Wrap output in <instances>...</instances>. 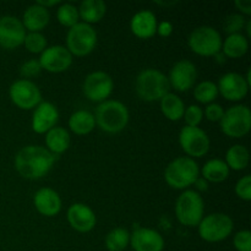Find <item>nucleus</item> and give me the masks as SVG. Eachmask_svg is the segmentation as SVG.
<instances>
[{"mask_svg":"<svg viewBox=\"0 0 251 251\" xmlns=\"http://www.w3.org/2000/svg\"><path fill=\"white\" fill-rule=\"evenodd\" d=\"M56 157L46 147L28 145L22 147L15 156V169L24 178L39 179L50 172Z\"/></svg>","mask_w":251,"mask_h":251,"instance_id":"obj_1","label":"nucleus"},{"mask_svg":"<svg viewBox=\"0 0 251 251\" xmlns=\"http://www.w3.org/2000/svg\"><path fill=\"white\" fill-rule=\"evenodd\" d=\"M129 109L120 100H107L96 108V125L109 134H117L124 130L129 123Z\"/></svg>","mask_w":251,"mask_h":251,"instance_id":"obj_2","label":"nucleus"},{"mask_svg":"<svg viewBox=\"0 0 251 251\" xmlns=\"http://www.w3.org/2000/svg\"><path fill=\"white\" fill-rule=\"evenodd\" d=\"M200 176L198 162L188 156L176 157L164 169V179L173 189H188Z\"/></svg>","mask_w":251,"mask_h":251,"instance_id":"obj_3","label":"nucleus"},{"mask_svg":"<svg viewBox=\"0 0 251 251\" xmlns=\"http://www.w3.org/2000/svg\"><path fill=\"white\" fill-rule=\"evenodd\" d=\"M136 93L141 100L147 102L159 100L169 92L168 77L158 69H145L137 75L135 81Z\"/></svg>","mask_w":251,"mask_h":251,"instance_id":"obj_4","label":"nucleus"},{"mask_svg":"<svg viewBox=\"0 0 251 251\" xmlns=\"http://www.w3.org/2000/svg\"><path fill=\"white\" fill-rule=\"evenodd\" d=\"M205 203L202 196L195 190L183 191L176 202V216L179 222L186 227H198L203 218Z\"/></svg>","mask_w":251,"mask_h":251,"instance_id":"obj_5","label":"nucleus"},{"mask_svg":"<svg viewBox=\"0 0 251 251\" xmlns=\"http://www.w3.org/2000/svg\"><path fill=\"white\" fill-rule=\"evenodd\" d=\"M98 36L92 25L80 22L70 27L66 34V48L73 55L85 56L97 46Z\"/></svg>","mask_w":251,"mask_h":251,"instance_id":"obj_6","label":"nucleus"},{"mask_svg":"<svg viewBox=\"0 0 251 251\" xmlns=\"http://www.w3.org/2000/svg\"><path fill=\"white\" fill-rule=\"evenodd\" d=\"M198 228L201 239L208 243H218L232 234L234 222L226 213L215 212L205 216L199 223Z\"/></svg>","mask_w":251,"mask_h":251,"instance_id":"obj_7","label":"nucleus"},{"mask_svg":"<svg viewBox=\"0 0 251 251\" xmlns=\"http://www.w3.org/2000/svg\"><path fill=\"white\" fill-rule=\"evenodd\" d=\"M222 36L211 26L196 27L188 37L189 48L202 56H215L222 49Z\"/></svg>","mask_w":251,"mask_h":251,"instance_id":"obj_8","label":"nucleus"},{"mask_svg":"<svg viewBox=\"0 0 251 251\" xmlns=\"http://www.w3.org/2000/svg\"><path fill=\"white\" fill-rule=\"evenodd\" d=\"M223 134L239 139L245 136L251 129V110L245 104H235L225 110L220 122Z\"/></svg>","mask_w":251,"mask_h":251,"instance_id":"obj_9","label":"nucleus"},{"mask_svg":"<svg viewBox=\"0 0 251 251\" xmlns=\"http://www.w3.org/2000/svg\"><path fill=\"white\" fill-rule=\"evenodd\" d=\"M179 144L188 157H202L210 151L211 141L207 132L199 126H185L179 132Z\"/></svg>","mask_w":251,"mask_h":251,"instance_id":"obj_10","label":"nucleus"},{"mask_svg":"<svg viewBox=\"0 0 251 251\" xmlns=\"http://www.w3.org/2000/svg\"><path fill=\"white\" fill-rule=\"evenodd\" d=\"M10 100L21 109H33L42 102V92L31 80L20 78L14 81L9 88Z\"/></svg>","mask_w":251,"mask_h":251,"instance_id":"obj_11","label":"nucleus"},{"mask_svg":"<svg viewBox=\"0 0 251 251\" xmlns=\"http://www.w3.org/2000/svg\"><path fill=\"white\" fill-rule=\"evenodd\" d=\"M114 90V81L105 71H93L86 76L82 85L83 95L92 102L102 103L112 95Z\"/></svg>","mask_w":251,"mask_h":251,"instance_id":"obj_12","label":"nucleus"},{"mask_svg":"<svg viewBox=\"0 0 251 251\" xmlns=\"http://www.w3.org/2000/svg\"><path fill=\"white\" fill-rule=\"evenodd\" d=\"M26 28L22 21L12 15L0 17V47L4 49H15L24 44Z\"/></svg>","mask_w":251,"mask_h":251,"instance_id":"obj_13","label":"nucleus"},{"mask_svg":"<svg viewBox=\"0 0 251 251\" xmlns=\"http://www.w3.org/2000/svg\"><path fill=\"white\" fill-rule=\"evenodd\" d=\"M167 77H168L169 85L174 90L179 92H186L195 85L196 78H198V69L193 61L188 59H181L172 66Z\"/></svg>","mask_w":251,"mask_h":251,"instance_id":"obj_14","label":"nucleus"},{"mask_svg":"<svg viewBox=\"0 0 251 251\" xmlns=\"http://www.w3.org/2000/svg\"><path fill=\"white\" fill-rule=\"evenodd\" d=\"M39 64L42 69L49 73H63L68 70L73 64V54L68 50V48L60 44L47 47L39 56Z\"/></svg>","mask_w":251,"mask_h":251,"instance_id":"obj_15","label":"nucleus"},{"mask_svg":"<svg viewBox=\"0 0 251 251\" xmlns=\"http://www.w3.org/2000/svg\"><path fill=\"white\" fill-rule=\"evenodd\" d=\"M218 93L223 98L232 102H238L247 97L249 92V82L243 75L238 73H226L218 80Z\"/></svg>","mask_w":251,"mask_h":251,"instance_id":"obj_16","label":"nucleus"},{"mask_svg":"<svg viewBox=\"0 0 251 251\" xmlns=\"http://www.w3.org/2000/svg\"><path fill=\"white\" fill-rule=\"evenodd\" d=\"M59 120V110L51 102L42 100L33 110L31 126L37 134H46L54 126Z\"/></svg>","mask_w":251,"mask_h":251,"instance_id":"obj_17","label":"nucleus"},{"mask_svg":"<svg viewBox=\"0 0 251 251\" xmlns=\"http://www.w3.org/2000/svg\"><path fill=\"white\" fill-rule=\"evenodd\" d=\"M68 221L71 228L80 233H88L97 225L96 213L90 206L82 202L73 203L68 208Z\"/></svg>","mask_w":251,"mask_h":251,"instance_id":"obj_18","label":"nucleus"},{"mask_svg":"<svg viewBox=\"0 0 251 251\" xmlns=\"http://www.w3.org/2000/svg\"><path fill=\"white\" fill-rule=\"evenodd\" d=\"M130 244L135 251H163L164 239L152 228L139 227L130 234Z\"/></svg>","mask_w":251,"mask_h":251,"instance_id":"obj_19","label":"nucleus"},{"mask_svg":"<svg viewBox=\"0 0 251 251\" xmlns=\"http://www.w3.org/2000/svg\"><path fill=\"white\" fill-rule=\"evenodd\" d=\"M33 205L41 215L53 217L61 210L60 195L51 188H41L34 194Z\"/></svg>","mask_w":251,"mask_h":251,"instance_id":"obj_20","label":"nucleus"},{"mask_svg":"<svg viewBox=\"0 0 251 251\" xmlns=\"http://www.w3.org/2000/svg\"><path fill=\"white\" fill-rule=\"evenodd\" d=\"M156 15L151 10H140L130 20V29L136 37L141 39L151 38L157 32Z\"/></svg>","mask_w":251,"mask_h":251,"instance_id":"obj_21","label":"nucleus"},{"mask_svg":"<svg viewBox=\"0 0 251 251\" xmlns=\"http://www.w3.org/2000/svg\"><path fill=\"white\" fill-rule=\"evenodd\" d=\"M49 20H50L49 10L36 2L29 5L25 10L21 21L25 28L28 29L29 32H41L49 24Z\"/></svg>","mask_w":251,"mask_h":251,"instance_id":"obj_22","label":"nucleus"},{"mask_svg":"<svg viewBox=\"0 0 251 251\" xmlns=\"http://www.w3.org/2000/svg\"><path fill=\"white\" fill-rule=\"evenodd\" d=\"M71 137L68 130L61 126H54L46 132V146L55 156L64 153L70 147Z\"/></svg>","mask_w":251,"mask_h":251,"instance_id":"obj_23","label":"nucleus"},{"mask_svg":"<svg viewBox=\"0 0 251 251\" xmlns=\"http://www.w3.org/2000/svg\"><path fill=\"white\" fill-rule=\"evenodd\" d=\"M249 49V39L247 36L240 33L228 34L227 38L222 42V51L226 58L238 59L245 55Z\"/></svg>","mask_w":251,"mask_h":251,"instance_id":"obj_24","label":"nucleus"},{"mask_svg":"<svg viewBox=\"0 0 251 251\" xmlns=\"http://www.w3.org/2000/svg\"><path fill=\"white\" fill-rule=\"evenodd\" d=\"M77 9L82 22L92 25L97 24L104 17L107 12V5L103 0H83Z\"/></svg>","mask_w":251,"mask_h":251,"instance_id":"obj_25","label":"nucleus"},{"mask_svg":"<svg viewBox=\"0 0 251 251\" xmlns=\"http://www.w3.org/2000/svg\"><path fill=\"white\" fill-rule=\"evenodd\" d=\"M96 126L95 114L86 109L75 110L69 118V127L76 135H87Z\"/></svg>","mask_w":251,"mask_h":251,"instance_id":"obj_26","label":"nucleus"},{"mask_svg":"<svg viewBox=\"0 0 251 251\" xmlns=\"http://www.w3.org/2000/svg\"><path fill=\"white\" fill-rule=\"evenodd\" d=\"M159 105L161 110L167 119L172 122H178L183 118L184 110H185V104L183 100L176 93L168 92L159 100Z\"/></svg>","mask_w":251,"mask_h":251,"instance_id":"obj_27","label":"nucleus"},{"mask_svg":"<svg viewBox=\"0 0 251 251\" xmlns=\"http://www.w3.org/2000/svg\"><path fill=\"white\" fill-rule=\"evenodd\" d=\"M230 169L226 164L225 161L220 158L208 159L201 169L202 178L206 179L208 183H221L225 181L229 176Z\"/></svg>","mask_w":251,"mask_h":251,"instance_id":"obj_28","label":"nucleus"},{"mask_svg":"<svg viewBox=\"0 0 251 251\" xmlns=\"http://www.w3.org/2000/svg\"><path fill=\"white\" fill-rule=\"evenodd\" d=\"M226 164L233 171H243L249 166V150L243 145H234L226 152Z\"/></svg>","mask_w":251,"mask_h":251,"instance_id":"obj_29","label":"nucleus"},{"mask_svg":"<svg viewBox=\"0 0 251 251\" xmlns=\"http://www.w3.org/2000/svg\"><path fill=\"white\" fill-rule=\"evenodd\" d=\"M130 244V232L126 228L117 227L110 230L104 239L108 251H124Z\"/></svg>","mask_w":251,"mask_h":251,"instance_id":"obj_30","label":"nucleus"},{"mask_svg":"<svg viewBox=\"0 0 251 251\" xmlns=\"http://www.w3.org/2000/svg\"><path fill=\"white\" fill-rule=\"evenodd\" d=\"M218 95L220 93H218L217 83L210 80L201 81L194 87V97L198 102L203 103V104L212 103L218 97Z\"/></svg>","mask_w":251,"mask_h":251,"instance_id":"obj_31","label":"nucleus"},{"mask_svg":"<svg viewBox=\"0 0 251 251\" xmlns=\"http://www.w3.org/2000/svg\"><path fill=\"white\" fill-rule=\"evenodd\" d=\"M56 19H58L59 24L70 28L80 20L78 9L70 2H63L56 10Z\"/></svg>","mask_w":251,"mask_h":251,"instance_id":"obj_32","label":"nucleus"},{"mask_svg":"<svg viewBox=\"0 0 251 251\" xmlns=\"http://www.w3.org/2000/svg\"><path fill=\"white\" fill-rule=\"evenodd\" d=\"M47 44V37L41 32H28L24 41V46L27 50L33 54H41L48 47Z\"/></svg>","mask_w":251,"mask_h":251,"instance_id":"obj_33","label":"nucleus"},{"mask_svg":"<svg viewBox=\"0 0 251 251\" xmlns=\"http://www.w3.org/2000/svg\"><path fill=\"white\" fill-rule=\"evenodd\" d=\"M247 19L240 14H230L223 21V31L227 32L228 34L240 33L242 29L245 28Z\"/></svg>","mask_w":251,"mask_h":251,"instance_id":"obj_34","label":"nucleus"},{"mask_svg":"<svg viewBox=\"0 0 251 251\" xmlns=\"http://www.w3.org/2000/svg\"><path fill=\"white\" fill-rule=\"evenodd\" d=\"M183 118L188 126H199L203 119L202 108L198 104H190L189 107H185Z\"/></svg>","mask_w":251,"mask_h":251,"instance_id":"obj_35","label":"nucleus"},{"mask_svg":"<svg viewBox=\"0 0 251 251\" xmlns=\"http://www.w3.org/2000/svg\"><path fill=\"white\" fill-rule=\"evenodd\" d=\"M42 70H43V69H42L38 59H29V60L25 61L21 65V68H20V74H21V76L24 78L29 80L31 77L38 76Z\"/></svg>","mask_w":251,"mask_h":251,"instance_id":"obj_36","label":"nucleus"},{"mask_svg":"<svg viewBox=\"0 0 251 251\" xmlns=\"http://www.w3.org/2000/svg\"><path fill=\"white\" fill-rule=\"evenodd\" d=\"M233 245L237 251H251V233L250 230L243 229L235 233L233 238Z\"/></svg>","mask_w":251,"mask_h":251,"instance_id":"obj_37","label":"nucleus"},{"mask_svg":"<svg viewBox=\"0 0 251 251\" xmlns=\"http://www.w3.org/2000/svg\"><path fill=\"white\" fill-rule=\"evenodd\" d=\"M235 194L238 195V198H240L244 201H250L251 200V176H244L243 178H240L239 180L235 184Z\"/></svg>","mask_w":251,"mask_h":251,"instance_id":"obj_38","label":"nucleus"},{"mask_svg":"<svg viewBox=\"0 0 251 251\" xmlns=\"http://www.w3.org/2000/svg\"><path fill=\"white\" fill-rule=\"evenodd\" d=\"M223 114H225V109H223L222 105L215 102L206 105L205 110H203V115L210 122H221Z\"/></svg>","mask_w":251,"mask_h":251,"instance_id":"obj_39","label":"nucleus"},{"mask_svg":"<svg viewBox=\"0 0 251 251\" xmlns=\"http://www.w3.org/2000/svg\"><path fill=\"white\" fill-rule=\"evenodd\" d=\"M173 24L171 21H162L157 25V32L161 37H169L172 33H173Z\"/></svg>","mask_w":251,"mask_h":251,"instance_id":"obj_40","label":"nucleus"},{"mask_svg":"<svg viewBox=\"0 0 251 251\" xmlns=\"http://www.w3.org/2000/svg\"><path fill=\"white\" fill-rule=\"evenodd\" d=\"M235 6L243 14L250 15L251 14V1L250 0H235Z\"/></svg>","mask_w":251,"mask_h":251,"instance_id":"obj_41","label":"nucleus"},{"mask_svg":"<svg viewBox=\"0 0 251 251\" xmlns=\"http://www.w3.org/2000/svg\"><path fill=\"white\" fill-rule=\"evenodd\" d=\"M193 185H195V188L199 191H206L208 189V181L206 179H203L202 176H199L195 181H194Z\"/></svg>","mask_w":251,"mask_h":251,"instance_id":"obj_42","label":"nucleus"},{"mask_svg":"<svg viewBox=\"0 0 251 251\" xmlns=\"http://www.w3.org/2000/svg\"><path fill=\"white\" fill-rule=\"evenodd\" d=\"M59 0H38V1H37V4H39L41 5V6H43V7H46V9H48V7H50V6H54V5H56V4H59Z\"/></svg>","mask_w":251,"mask_h":251,"instance_id":"obj_43","label":"nucleus"},{"mask_svg":"<svg viewBox=\"0 0 251 251\" xmlns=\"http://www.w3.org/2000/svg\"><path fill=\"white\" fill-rule=\"evenodd\" d=\"M245 28H247L248 37L251 36V20H247V24H245Z\"/></svg>","mask_w":251,"mask_h":251,"instance_id":"obj_44","label":"nucleus"}]
</instances>
